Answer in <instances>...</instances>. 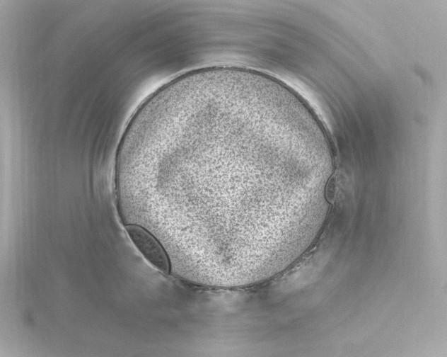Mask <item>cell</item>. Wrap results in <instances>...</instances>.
Listing matches in <instances>:
<instances>
[{
    "mask_svg": "<svg viewBox=\"0 0 447 357\" xmlns=\"http://www.w3.org/2000/svg\"><path fill=\"white\" fill-rule=\"evenodd\" d=\"M124 227L128 236L144 257L163 273L168 274L170 268L168 256L158 239L140 225L129 224Z\"/></svg>",
    "mask_w": 447,
    "mask_h": 357,
    "instance_id": "obj_1",
    "label": "cell"
}]
</instances>
